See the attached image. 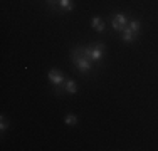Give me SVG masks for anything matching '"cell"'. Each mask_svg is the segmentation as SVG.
I'll list each match as a JSON object with an SVG mask.
<instances>
[{"instance_id":"11","label":"cell","mask_w":158,"mask_h":151,"mask_svg":"<svg viewBox=\"0 0 158 151\" xmlns=\"http://www.w3.org/2000/svg\"><path fill=\"white\" fill-rule=\"evenodd\" d=\"M0 129H2V133L7 129V121H5V118H2V124H0Z\"/></svg>"},{"instance_id":"10","label":"cell","mask_w":158,"mask_h":151,"mask_svg":"<svg viewBox=\"0 0 158 151\" xmlns=\"http://www.w3.org/2000/svg\"><path fill=\"white\" fill-rule=\"evenodd\" d=\"M128 27L133 30L135 34H138V32H140V22H138V20H131V22H128Z\"/></svg>"},{"instance_id":"4","label":"cell","mask_w":158,"mask_h":151,"mask_svg":"<svg viewBox=\"0 0 158 151\" xmlns=\"http://www.w3.org/2000/svg\"><path fill=\"white\" fill-rule=\"evenodd\" d=\"M47 77H49V81H51V84H54V86H64V76L59 72L57 69H52L51 72L47 74Z\"/></svg>"},{"instance_id":"9","label":"cell","mask_w":158,"mask_h":151,"mask_svg":"<svg viewBox=\"0 0 158 151\" xmlns=\"http://www.w3.org/2000/svg\"><path fill=\"white\" fill-rule=\"evenodd\" d=\"M59 7L64 9V10H73L74 9V5H73L71 0H59Z\"/></svg>"},{"instance_id":"12","label":"cell","mask_w":158,"mask_h":151,"mask_svg":"<svg viewBox=\"0 0 158 151\" xmlns=\"http://www.w3.org/2000/svg\"><path fill=\"white\" fill-rule=\"evenodd\" d=\"M49 3H51V5H56V3H57V0H47Z\"/></svg>"},{"instance_id":"2","label":"cell","mask_w":158,"mask_h":151,"mask_svg":"<svg viewBox=\"0 0 158 151\" xmlns=\"http://www.w3.org/2000/svg\"><path fill=\"white\" fill-rule=\"evenodd\" d=\"M84 54L88 55L93 62H98V60H101L104 55V45L103 44H94V45H91V47H84Z\"/></svg>"},{"instance_id":"1","label":"cell","mask_w":158,"mask_h":151,"mask_svg":"<svg viewBox=\"0 0 158 151\" xmlns=\"http://www.w3.org/2000/svg\"><path fill=\"white\" fill-rule=\"evenodd\" d=\"M73 62L81 72H89L93 69V60L84 54V47H77L73 51Z\"/></svg>"},{"instance_id":"7","label":"cell","mask_w":158,"mask_h":151,"mask_svg":"<svg viewBox=\"0 0 158 151\" xmlns=\"http://www.w3.org/2000/svg\"><path fill=\"white\" fill-rule=\"evenodd\" d=\"M64 89H66L69 94H76L77 92V86H76V82H74L73 79H67V81L64 82Z\"/></svg>"},{"instance_id":"8","label":"cell","mask_w":158,"mask_h":151,"mask_svg":"<svg viewBox=\"0 0 158 151\" xmlns=\"http://www.w3.org/2000/svg\"><path fill=\"white\" fill-rule=\"evenodd\" d=\"M64 123L69 124V126H76L77 124V116L76 114H67L66 118H64Z\"/></svg>"},{"instance_id":"5","label":"cell","mask_w":158,"mask_h":151,"mask_svg":"<svg viewBox=\"0 0 158 151\" xmlns=\"http://www.w3.org/2000/svg\"><path fill=\"white\" fill-rule=\"evenodd\" d=\"M91 27L94 29L96 32H104V29H106V27H104V20L101 17H94V18H93V20H91Z\"/></svg>"},{"instance_id":"6","label":"cell","mask_w":158,"mask_h":151,"mask_svg":"<svg viewBox=\"0 0 158 151\" xmlns=\"http://www.w3.org/2000/svg\"><path fill=\"white\" fill-rule=\"evenodd\" d=\"M121 34H123V40H125V42H133V40L138 37V34H135L130 27H126Z\"/></svg>"},{"instance_id":"3","label":"cell","mask_w":158,"mask_h":151,"mask_svg":"<svg viewBox=\"0 0 158 151\" xmlns=\"http://www.w3.org/2000/svg\"><path fill=\"white\" fill-rule=\"evenodd\" d=\"M111 24H113V29H114V30L123 32V30L128 27V18H126L125 14H116L114 17H113Z\"/></svg>"}]
</instances>
